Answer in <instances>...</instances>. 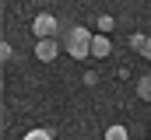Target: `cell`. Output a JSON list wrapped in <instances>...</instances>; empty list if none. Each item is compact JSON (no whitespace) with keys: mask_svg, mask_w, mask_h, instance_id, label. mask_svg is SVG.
Masks as SVG:
<instances>
[{"mask_svg":"<svg viewBox=\"0 0 151 140\" xmlns=\"http://www.w3.org/2000/svg\"><path fill=\"white\" fill-rule=\"evenodd\" d=\"M91 39H95V35H88V28H74V32L67 35V49H70L74 60H84V56L91 53Z\"/></svg>","mask_w":151,"mask_h":140,"instance_id":"obj_1","label":"cell"},{"mask_svg":"<svg viewBox=\"0 0 151 140\" xmlns=\"http://www.w3.org/2000/svg\"><path fill=\"white\" fill-rule=\"evenodd\" d=\"M32 28H35L39 42H42V39H53V32H56V18H53V14H39Z\"/></svg>","mask_w":151,"mask_h":140,"instance_id":"obj_2","label":"cell"},{"mask_svg":"<svg viewBox=\"0 0 151 140\" xmlns=\"http://www.w3.org/2000/svg\"><path fill=\"white\" fill-rule=\"evenodd\" d=\"M91 53H95V56H109V39H106V35H95V39H91Z\"/></svg>","mask_w":151,"mask_h":140,"instance_id":"obj_3","label":"cell"},{"mask_svg":"<svg viewBox=\"0 0 151 140\" xmlns=\"http://www.w3.org/2000/svg\"><path fill=\"white\" fill-rule=\"evenodd\" d=\"M35 53H39V60H53V53H56V46H53V39H42L35 46Z\"/></svg>","mask_w":151,"mask_h":140,"instance_id":"obj_4","label":"cell"},{"mask_svg":"<svg viewBox=\"0 0 151 140\" xmlns=\"http://www.w3.org/2000/svg\"><path fill=\"white\" fill-rule=\"evenodd\" d=\"M134 46H137L144 56H151V39H141V35H134Z\"/></svg>","mask_w":151,"mask_h":140,"instance_id":"obj_5","label":"cell"},{"mask_svg":"<svg viewBox=\"0 0 151 140\" xmlns=\"http://www.w3.org/2000/svg\"><path fill=\"white\" fill-rule=\"evenodd\" d=\"M106 140H127V126H113V130L106 133Z\"/></svg>","mask_w":151,"mask_h":140,"instance_id":"obj_6","label":"cell"},{"mask_svg":"<svg viewBox=\"0 0 151 140\" xmlns=\"http://www.w3.org/2000/svg\"><path fill=\"white\" fill-rule=\"evenodd\" d=\"M25 140H53L46 130H32V133H25Z\"/></svg>","mask_w":151,"mask_h":140,"instance_id":"obj_7","label":"cell"},{"mask_svg":"<svg viewBox=\"0 0 151 140\" xmlns=\"http://www.w3.org/2000/svg\"><path fill=\"white\" fill-rule=\"evenodd\" d=\"M141 98H151V77L141 81Z\"/></svg>","mask_w":151,"mask_h":140,"instance_id":"obj_8","label":"cell"}]
</instances>
